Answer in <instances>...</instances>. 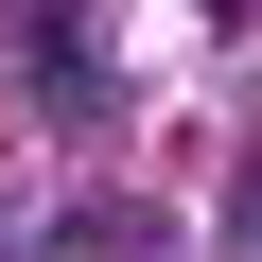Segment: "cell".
Returning <instances> with one entry per match:
<instances>
[{
  "label": "cell",
  "mask_w": 262,
  "mask_h": 262,
  "mask_svg": "<svg viewBox=\"0 0 262 262\" xmlns=\"http://www.w3.org/2000/svg\"><path fill=\"white\" fill-rule=\"evenodd\" d=\"M245 210H262V192H245Z\"/></svg>",
  "instance_id": "obj_1"
}]
</instances>
